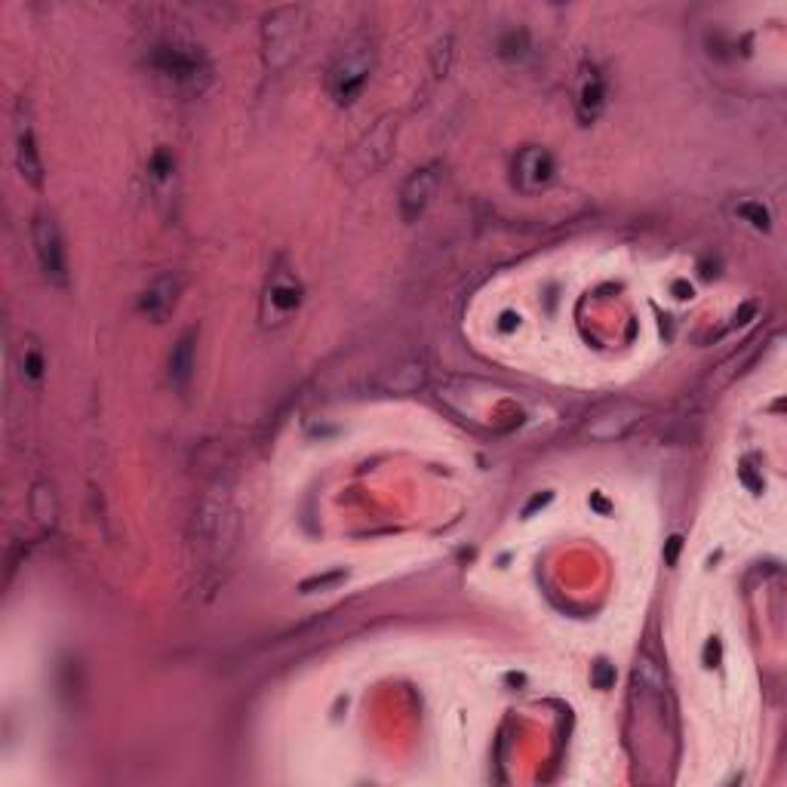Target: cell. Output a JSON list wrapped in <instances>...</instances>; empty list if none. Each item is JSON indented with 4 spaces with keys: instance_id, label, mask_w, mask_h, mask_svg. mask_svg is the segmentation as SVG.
Here are the masks:
<instances>
[{
    "instance_id": "obj_1",
    "label": "cell",
    "mask_w": 787,
    "mask_h": 787,
    "mask_svg": "<svg viewBox=\"0 0 787 787\" xmlns=\"http://www.w3.org/2000/svg\"><path fill=\"white\" fill-rule=\"evenodd\" d=\"M369 68H372L369 47H351L342 53V59L333 68V77H329V90H333L339 105H351L360 96V90L369 80Z\"/></svg>"
},
{
    "instance_id": "obj_6",
    "label": "cell",
    "mask_w": 787,
    "mask_h": 787,
    "mask_svg": "<svg viewBox=\"0 0 787 787\" xmlns=\"http://www.w3.org/2000/svg\"><path fill=\"white\" fill-rule=\"evenodd\" d=\"M16 163H19L22 179H28L34 188L44 182V167H40V154L34 145V130H31L28 117H22V108H19V120H16Z\"/></svg>"
},
{
    "instance_id": "obj_2",
    "label": "cell",
    "mask_w": 787,
    "mask_h": 787,
    "mask_svg": "<svg viewBox=\"0 0 787 787\" xmlns=\"http://www.w3.org/2000/svg\"><path fill=\"white\" fill-rule=\"evenodd\" d=\"M34 250H37V259H40V268H44V274L53 283L65 286V280H68L65 246H62L56 222L47 219V216H37V222H34Z\"/></svg>"
},
{
    "instance_id": "obj_14",
    "label": "cell",
    "mask_w": 787,
    "mask_h": 787,
    "mask_svg": "<svg viewBox=\"0 0 787 787\" xmlns=\"http://www.w3.org/2000/svg\"><path fill=\"white\" fill-rule=\"evenodd\" d=\"M609 680H612V674H609V668H606V661H600V665H597V686L606 689Z\"/></svg>"
},
{
    "instance_id": "obj_4",
    "label": "cell",
    "mask_w": 787,
    "mask_h": 787,
    "mask_svg": "<svg viewBox=\"0 0 787 787\" xmlns=\"http://www.w3.org/2000/svg\"><path fill=\"white\" fill-rule=\"evenodd\" d=\"M434 185H437V173L434 170H416L400 188V216L406 222H416L425 206L434 194Z\"/></svg>"
},
{
    "instance_id": "obj_10",
    "label": "cell",
    "mask_w": 787,
    "mask_h": 787,
    "mask_svg": "<svg viewBox=\"0 0 787 787\" xmlns=\"http://www.w3.org/2000/svg\"><path fill=\"white\" fill-rule=\"evenodd\" d=\"M194 366H197V357H194V333H185L179 339V345L173 348L170 354V379L179 391H188L191 379H194Z\"/></svg>"
},
{
    "instance_id": "obj_5",
    "label": "cell",
    "mask_w": 787,
    "mask_h": 787,
    "mask_svg": "<svg viewBox=\"0 0 787 787\" xmlns=\"http://www.w3.org/2000/svg\"><path fill=\"white\" fill-rule=\"evenodd\" d=\"M640 406L637 403H612L606 406L600 416H594V422L588 425L591 437L597 440H612V437H621L637 419H640Z\"/></svg>"
},
{
    "instance_id": "obj_7",
    "label": "cell",
    "mask_w": 787,
    "mask_h": 787,
    "mask_svg": "<svg viewBox=\"0 0 787 787\" xmlns=\"http://www.w3.org/2000/svg\"><path fill=\"white\" fill-rule=\"evenodd\" d=\"M299 283L289 277L286 271H277L274 280L268 283V296H265V317L274 314V323L289 317L299 308Z\"/></svg>"
},
{
    "instance_id": "obj_9",
    "label": "cell",
    "mask_w": 787,
    "mask_h": 787,
    "mask_svg": "<svg viewBox=\"0 0 787 787\" xmlns=\"http://www.w3.org/2000/svg\"><path fill=\"white\" fill-rule=\"evenodd\" d=\"M176 293H179V283L176 277H157L148 289H145V296H142V311L151 314L154 320L160 317H167L176 305Z\"/></svg>"
},
{
    "instance_id": "obj_13",
    "label": "cell",
    "mask_w": 787,
    "mask_h": 787,
    "mask_svg": "<svg viewBox=\"0 0 787 787\" xmlns=\"http://www.w3.org/2000/svg\"><path fill=\"white\" fill-rule=\"evenodd\" d=\"M25 366H28V369H25L28 379H40V366H44V363H40V354H37V351L28 354V363H25Z\"/></svg>"
},
{
    "instance_id": "obj_11",
    "label": "cell",
    "mask_w": 787,
    "mask_h": 787,
    "mask_svg": "<svg viewBox=\"0 0 787 787\" xmlns=\"http://www.w3.org/2000/svg\"><path fill=\"white\" fill-rule=\"evenodd\" d=\"M160 71L173 77V80H191L194 84V74H197V56L194 53H185L179 47L173 50H160Z\"/></svg>"
},
{
    "instance_id": "obj_12",
    "label": "cell",
    "mask_w": 787,
    "mask_h": 787,
    "mask_svg": "<svg viewBox=\"0 0 787 787\" xmlns=\"http://www.w3.org/2000/svg\"><path fill=\"white\" fill-rule=\"evenodd\" d=\"M603 102H606V87H603L600 74H594V71L585 74L582 77V90H578V111H582L585 120H594L600 114Z\"/></svg>"
},
{
    "instance_id": "obj_3",
    "label": "cell",
    "mask_w": 787,
    "mask_h": 787,
    "mask_svg": "<svg viewBox=\"0 0 787 787\" xmlns=\"http://www.w3.org/2000/svg\"><path fill=\"white\" fill-rule=\"evenodd\" d=\"M514 179L523 191H542L554 179V157L545 148H526L514 163Z\"/></svg>"
},
{
    "instance_id": "obj_8",
    "label": "cell",
    "mask_w": 787,
    "mask_h": 787,
    "mask_svg": "<svg viewBox=\"0 0 787 787\" xmlns=\"http://www.w3.org/2000/svg\"><path fill=\"white\" fill-rule=\"evenodd\" d=\"M283 19H286V10H277L268 19V28H265V34H268V59L271 62L280 59L277 53H283V59H286L289 53L296 50V19H299V10H293L289 22H283Z\"/></svg>"
}]
</instances>
